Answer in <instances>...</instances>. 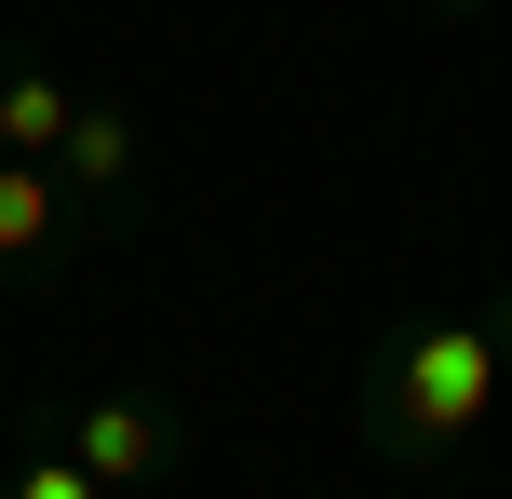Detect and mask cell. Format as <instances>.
Wrapping results in <instances>:
<instances>
[{"label": "cell", "mask_w": 512, "mask_h": 499, "mask_svg": "<svg viewBox=\"0 0 512 499\" xmlns=\"http://www.w3.org/2000/svg\"><path fill=\"white\" fill-rule=\"evenodd\" d=\"M499 392H512V297H486V311H418V324H391L364 351L351 432H364L378 473H445L499 419Z\"/></svg>", "instance_id": "6da1fadb"}, {"label": "cell", "mask_w": 512, "mask_h": 499, "mask_svg": "<svg viewBox=\"0 0 512 499\" xmlns=\"http://www.w3.org/2000/svg\"><path fill=\"white\" fill-rule=\"evenodd\" d=\"M54 432H68V459H81L108 499H162V486L189 473V446H203L189 405L162 392V378H122V392H95V405H54Z\"/></svg>", "instance_id": "7a4b0ae2"}, {"label": "cell", "mask_w": 512, "mask_h": 499, "mask_svg": "<svg viewBox=\"0 0 512 499\" xmlns=\"http://www.w3.org/2000/svg\"><path fill=\"white\" fill-rule=\"evenodd\" d=\"M95 243V216L68 203L54 162H0V284H54V270Z\"/></svg>", "instance_id": "3957f363"}, {"label": "cell", "mask_w": 512, "mask_h": 499, "mask_svg": "<svg viewBox=\"0 0 512 499\" xmlns=\"http://www.w3.org/2000/svg\"><path fill=\"white\" fill-rule=\"evenodd\" d=\"M135 108H108V95H81V122H68V149H54V176H68V203L95 216V230H122L135 216Z\"/></svg>", "instance_id": "277c9868"}, {"label": "cell", "mask_w": 512, "mask_h": 499, "mask_svg": "<svg viewBox=\"0 0 512 499\" xmlns=\"http://www.w3.org/2000/svg\"><path fill=\"white\" fill-rule=\"evenodd\" d=\"M81 122V95L41 68V54H0V162H54Z\"/></svg>", "instance_id": "5b68a950"}, {"label": "cell", "mask_w": 512, "mask_h": 499, "mask_svg": "<svg viewBox=\"0 0 512 499\" xmlns=\"http://www.w3.org/2000/svg\"><path fill=\"white\" fill-rule=\"evenodd\" d=\"M0 499H108V486L68 459V432H54V419H27V446H14V473H0Z\"/></svg>", "instance_id": "8992f818"}, {"label": "cell", "mask_w": 512, "mask_h": 499, "mask_svg": "<svg viewBox=\"0 0 512 499\" xmlns=\"http://www.w3.org/2000/svg\"><path fill=\"white\" fill-rule=\"evenodd\" d=\"M432 14H486V0H432Z\"/></svg>", "instance_id": "52a82bcc"}]
</instances>
